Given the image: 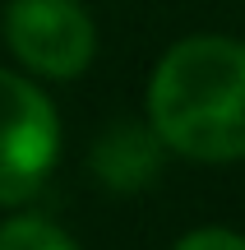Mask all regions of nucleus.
I'll use <instances>...</instances> for the list:
<instances>
[{"label": "nucleus", "mask_w": 245, "mask_h": 250, "mask_svg": "<svg viewBox=\"0 0 245 250\" xmlns=\"http://www.w3.org/2000/svg\"><path fill=\"white\" fill-rule=\"evenodd\" d=\"M148 121L194 162L245 158V42L199 33L176 42L148 79Z\"/></svg>", "instance_id": "nucleus-1"}, {"label": "nucleus", "mask_w": 245, "mask_h": 250, "mask_svg": "<svg viewBox=\"0 0 245 250\" xmlns=\"http://www.w3.org/2000/svg\"><path fill=\"white\" fill-rule=\"evenodd\" d=\"M60 158V121L37 83L0 70V204H23Z\"/></svg>", "instance_id": "nucleus-2"}, {"label": "nucleus", "mask_w": 245, "mask_h": 250, "mask_svg": "<svg viewBox=\"0 0 245 250\" xmlns=\"http://www.w3.org/2000/svg\"><path fill=\"white\" fill-rule=\"evenodd\" d=\"M5 42L33 74L74 79L97 51V28L79 0H9Z\"/></svg>", "instance_id": "nucleus-3"}, {"label": "nucleus", "mask_w": 245, "mask_h": 250, "mask_svg": "<svg viewBox=\"0 0 245 250\" xmlns=\"http://www.w3.org/2000/svg\"><path fill=\"white\" fill-rule=\"evenodd\" d=\"M97 171L111 186L134 190L157 171V144L148 134H139V130H111L97 144Z\"/></svg>", "instance_id": "nucleus-4"}, {"label": "nucleus", "mask_w": 245, "mask_h": 250, "mask_svg": "<svg viewBox=\"0 0 245 250\" xmlns=\"http://www.w3.org/2000/svg\"><path fill=\"white\" fill-rule=\"evenodd\" d=\"M0 250H79L70 236L60 232L46 218H14V223L0 227Z\"/></svg>", "instance_id": "nucleus-5"}, {"label": "nucleus", "mask_w": 245, "mask_h": 250, "mask_svg": "<svg viewBox=\"0 0 245 250\" xmlns=\"http://www.w3.org/2000/svg\"><path fill=\"white\" fill-rule=\"evenodd\" d=\"M171 250H245V236L227 232V227H199V232L181 236Z\"/></svg>", "instance_id": "nucleus-6"}]
</instances>
